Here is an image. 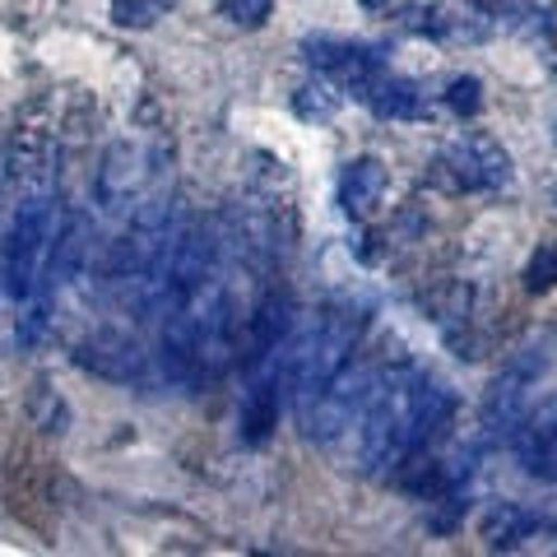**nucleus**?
<instances>
[{
  "label": "nucleus",
  "instance_id": "f03ea898",
  "mask_svg": "<svg viewBox=\"0 0 557 557\" xmlns=\"http://www.w3.org/2000/svg\"><path fill=\"white\" fill-rule=\"evenodd\" d=\"M557 376V335L553 330H539L525 344L511 348L507 368L493 376L487 386V399H483V432L487 437H516L520 423L539 409L544 399V386Z\"/></svg>",
  "mask_w": 557,
  "mask_h": 557
},
{
  "label": "nucleus",
  "instance_id": "7ed1b4c3",
  "mask_svg": "<svg viewBox=\"0 0 557 557\" xmlns=\"http://www.w3.org/2000/svg\"><path fill=\"white\" fill-rule=\"evenodd\" d=\"M362 317L358 311H321L311 325L298 330V354H293V409L307 413L321 399V391L335 381L358 348Z\"/></svg>",
  "mask_w": 557,
  "mask_h": 557
},
{
  "label": "nucleus",
  "instance_id": "9d476101",
  "mask_svg": "<svg viewBox=\"0 0 557 557\" xmlns=\"http://www.w3.org/2000/svg\"><path fill=\"white\" fill-rule=\"evenodd\" d=\"M405 24L413 33H432V38H450V42H483L502 20L497 10H487L483 0H450V5H413L405 10Z\"/></svg>",
  "mask_w": 557,
  "mask_h": 557
},
{
  "label": "nucleus",
  "instance_id": "6e6552de",
  "mask_svg": "<svg viewBox=\"0 0 557 557\" xmlns=\"http://www.w3.org/2000/svg\"><path fill=\"white\" fill-rule=\"evenodd\" d=\"M89 251H94V223H89V214H84L79 205H70L65 219H61V228H57V237H51V247H47V260H42V284H38V293H42L47 302L75 284L79 270L89 265ZM38 293H33V298H38Z\"/></svg>",
  "mask_w": 557,
  "mask_h": 557
},
{
  "label": "nucleus",
  "instance_id": "f8f14e48",
  "mask_svg": "<svg viewBox=\"0 0 557 557\" xmlns=\"http://www.w3.org/2000/svg\"><path fill=\"white\" fill-rule=\"evenodd\" d=\"M386 163L381 159H354L339 172V209L348 219H372L376 205L386 200Z\"/></svg>",
  "mask_w": 557,
  "mask_h": 557
},
{
  "label": "nucleus",
  "instance_id": "1a4fd4ad",
  "mask_svg": "<svg viewBox=\"0 0 557 557\" xmlns=\"http://www.w3.org/2000/svg\"><path fill=\"white\" fill-rule=\"evenodd\" d=\"M442 163H446L450 177H456V186H465V190H502V186H511L507 149H502L497 139H487V135H474V131L450 139V145L442 149Z\"/></svg>",
  "mask_w": 557,
  "mask_h": 557
},
{
  "label": "nucleus",
  "instance_id": "0eeeda50",
  "mask_svg": "<svg viewBox=\"0 0 557 557\" xmlns=\"http://www.w3.org/2000/svg\"><path fill=\"white\" fill-rule=\"evenodd\" d=\"M153 159L145 149H135V145H116L108 149V159H102L98 168V205H102V214H131V209L145 205V196H153Z\"/></svg>",
  "mask_w": 557,
  "mask_h": 557
},
{
  "label": "nucleus",
  "instance_id": "39448f33",
  "mask_svg": "<svg viewBox=\"0 0 557 557\" xmlns=\"http://www.w3.org/2000/svg\"><path fill=\"white\" fill-rule=\"evenodd\" d=\"M372 381H376V372H362V368H354V362H348V368L321 391L317 405H311L307 413H298L302 432H307L311 442L330 446L335 437H344L348 428H358L362 405H368V395H372Z\"/></svg>",
  "mask_w": 557,
  "mask_h": 557
},
{
  "label": "nucleus",
  "instance_id": "4be33fe9",
  "mask_svg": "<svg viewBox=\"0 0 557 557\" xmlns=\"http://www.w3.org/2000/svg\"><path fill=\"white\" fill-rule=\"evenodd\" d=\"M219 10H223V20L237 24V28H260L270 20L274 0H219Z\"/></svg>",
  "mask_w": 557,
  "mask_h": 557
},
{
  "label": "nucleus",
  "instance_id": "412c9836",
  "mask_svg": "<svg viewBox=\"0 0 557 557\" xmlns=\"http://www.w3.org/2000/svg\"><path fill=\"white\" fill-rule=\"evenodd\" d=\"M525 288L530 293H553L557 288V247H539L530 256V265H525Z\"/></svg>",
  "mask_w": 557,
  "mask_h": 557
},
{
  "label": "nucleus",
  "instance_id": "ddd939ff",
  "mask_svg": "<svg viewBox=\"0 0 557 557\" xmlns=\"http://www.w3.org/2000/svg\"><path fill=\"white\" fill-rule=\"evenodd\" d=\"M511 442H516V456L525 465V474L553 479L557 474V405L534 409Z\"/></svg>",
  "mask_w": 557,
  "mask_h": 557
},
{
  "label": "nucleus",
  "instance_id": "20e7f679",
  "mask_svg": "<svg viewBox=\"0 0 557 557\" xmlns=\"http://www.w3.org/2000/svg\"><path fill=\"white\" fill-rule=\"evenodd\" d=\"M51 247V190H24L14 200L5 247H0V288L14 302H33V293L42 284V260Z\"/></svg>",
  "mask_w": 557,
  "mask_h": 557
},
{
  "label": "nucleus",
  "instance_id": "aec40b11",
  "mask_svg": "<svg viewBox=\"0 0 557 557\" xmlns=\"http://www.w3.org/2000/svg\"><path fill=\"white\" fill-rule=\"evenodd\" d=\"M446 108L456 116H474L483 108V84L474 75H456L446 84Z\"/></svg>",
  "mask_w": 557,
  "mask_h": 557
},
{
  "label": "nucleus",
  "instance_id": "423d86ee",
  "mask_svg": "<svg viewBox=\"0 0 557 557\" xmlns=\"http://www.w3.org/2000/svg\"><path fill=\"white\" fill-rule=\"evenodd\" d=\"M302 57L321 70L325 79H335L344 94H362L368 84L386 70V51L376 42H354V38H335V33H307L302 38Z\"/></svg>",
  "mask_w": 557,
  "mask_h": 557
},
{
  "label": "nucleus",
  "instance_id": "a211bd4d",
  "mask_svg": "<svg viewBox=\"0 0 557 557\" xmlns=\"http://www.w3.org/2000/svg\"><path fill=\"white\" fill-rule=\"evenodd\" d=\"M293 112H298L302 121H317V126H321V121H330V116L339 112V94L330 89L325 79H317V84H302V89L293 94Z\"/></svg>",
  "mask_w": 557,
  "mask_h": 557
},
{
  "label": "nucleus",
  "instance_id": "dca6fc26",
  "mask_svg": "<svg viewBox=\"0 0 557 557\" xmlns=\"http://www.w3.org/2000/svg\"><path fill=\"white\" fill-rule=\"evenodd\" d=\"M539 530H544V516H534L530 507H520V502H497V507L483 516V539L493 548H516L520 539H534Z\"/></svg>",
  "mask_w": 557,
  "mask_h": 557
},
{
  "label": "nucleus",
  "instance_id": "f257e3e1",
  "mask_svg": "<svg viewBox=\"0 0 557 557\" xmlns=\"http://www.w3.org/2000/svg\"><path fill=\"white\" fill-rule=\"evenodd\" d=\"M456 395L423 368L376 372L358 418V469L376 479L399 474L409 460L432 456V442L450 428Z\"/></svg>",
  "mask_w": 557,
  "mask_h": 557
},
{
  "label": "nucleus",
  "instance_id": "b1692460",
  "mask_svg": "<svg viewBox=\"0 0 557 557\" xmlns=\"http://www.w3.org/2000/svg\"><path fill=\"white\" fill-rule=\"evenodd\" d=\"M553 139H557V121H553Z\"/></svg>",
  "mask_w": 557,
  "mask_h": 557
},
{
  "label": "nucleus",
  "instance_id": "2eb2a0df",
  "mask_svg": "<svg viewBox=\"0 0 557 557\" xmlns=\"http://www.w3.org/2000/svg\"><path fill=\"white\" fill-rule=\"evenodd\" d=\"M293 298L288 293H265V302L251 311V325H247V362L270 354L274 344H284L293 335Z\"/></svg>",
  "mask_w": 557,
  "mask_h": 557
},
{
  "label": "nucleus",
  "instance_id": "f3484780",
  "mask_svg": "<svg viewBox=\"0 0 557 557\" xmlns=\"http://www.w3.org/2000/svg\"><path fill=\"white\" fill-rule=\"evenodd\" d=\"M497 20H502V28L525 38L530 47L553 42V33H557V10L548 0H507V5L497 10Z\"/></svg>",
  "mask_w": 557,
  "mask_h": 557
},
{
  "label": "nucleus",
  "instance_id": "6ab92c4d",
  "mask_svg": "<svg viewBox=\"0 0 557 557\" xmlns=\"http://www.w3.org/2000/svg\"><path fill=\"white\" fill-rule=\"evenodd\" d=\"M172 10V0H112V24L121 28H149L153 20H163Z\"/></svg>",
  "mask_w": 557,
  "mask_h": 557
},
{
  "label": "nucleus",
  "instance_id": "9b49d317",
  "mask_svg": "<svg viewBox=\"0 0 557 557\" xmlns=\"http://www.w3.org/2000/svg\"><path fill=\"white\" fill-rule=\"evenodd\" d=\"M75 362L102 381H116V386L145 381V354H139V344L131 335H121V330H94L89 339H79Z\"/></svg>",
  "mask_w": 557,
  "mask_h": 557
},
{
  "label": "nucleus",
  "instance_id": "4468645a",
  "mask_svg": "<svg viewBox=\"0 0 557 557\" xmlns=\"http://www.w3.org/2000/svg\"><path fill=\"white\" fill-rule=\"evenodd\" d=\"M358 102H368L381 121H418L423 116V94H418V84L405 79V75H395L391 65L358 94Z\"/></svg>",
  "mask_w": 557,
  "mask_h": 557
},
{
  "label": "nucleus",
  "instance_id": "5701e85b",
  "mask_svg": "<svg viewBox=\"0 0 557 557\" xmlns=\"http://www.w3.org/2000/svg\"><path fill=\"white\" fill-rule=\"evenodd\" d=\"M358 5H362V10H376V5H381V0H358Z\"/></svg>",
  "mask_w": 557,
  "mask_h": 557
}]
</instances>
